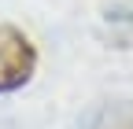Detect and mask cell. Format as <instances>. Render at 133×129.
<instances>
[{
    "instance_id": "1",
    "label": "cell",
    "mask_w": 133,
    "mask_h": 129,
    "mask_svg": "<svg viewBox=\"0 0 133 129\" xmlns=\"http://www.w3.org/2000/svg\"><path fill=\"white\" fill-rule=\"evenodd\" d=\"M33 67H37L33 44L15 26H0V92L22 89L33 77Z\"/></svg>"
}]
</instances>
